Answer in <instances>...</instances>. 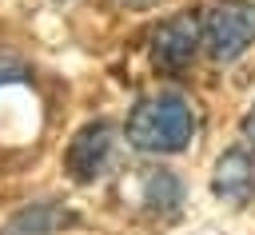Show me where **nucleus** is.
<instances>
[{"label": "nucleus", "mask_w": 255, "mask_h": 235, "mask_svg": "<svg viewBox=\"0 0 255 235\" xmlns=\"http://www.w3.org/2000/svg\"><path fill=\"white\" fill-rule=\"evenodd\" d=\"M139 4H143V0H139Z\"/></svg>", "instance_id": "6e6552de"}, {"label": "nucleus", "mask_w": 255, "mask_h": 235, "mask_svg": "<svg viewBox=\"0 0 255 235\" xmlns=\"http://www.w3.org/2000/svg\"><path fill=\"white\" fill-rule=\"evenodd\" d=\"M211 187H215V195L235 199V203L251 199V195H255V155H251L247 147H231V151H223V155L215 159Z\"/></svg>", "instance_id": "39448f33"}, {"label": "nucleus", "mask_w": 255, "mask_h": 235, "mask_svg": "<svg viewBox=\"0 0 255 235\" xmlns=\"http://www.w3.org/2000/svg\"><path fill=\"white\" fill-rule=\"evenodd\" d=\"M191 135H195V108L175 92L147 96L128 116V139L139 151H183Z\"/></svg>", "instance_id": "f257e3e1"}, {"label": "nucleus", "mask_w": 255, "mask_h": 235, "mask_svg": "<svg viewBox=\"0 0 255 235\" xmlns=\"http://www.w3.org/2000/svg\"><path fill=\"white\" fill-rule=\"evenodd\" d=\"M116 131H112V123H88V127H80L76 135H72V143H68V151H64V167L72 171V179H80V183H88V179H96L104 167H108V159H112V139Z\"/></svg>", "instance_id": "7ed1b4c3"}, {"label": "nucleus", "mask_w": 255, "mask_h": 235, "mask_svg": "<svg viewBox=\"0 0 255 235\" xmlns=\"http://www.w3.org/2000/svg\"><path fill=\"white\" fill-rule=\"evenodd\" d=\"M203 44L211 60H235L255 44V4L243 0H223L207 12L203 20Z\"/></svg>", "instance_id": "f03ea898"}, {"label": "nucleus", "mask_w": 255, "mask_h": 235, "mask_svg": "<svg viewBox=\"0 0 255 235\" xmlns=\"http://www.w3.org/2000/svg\"><path fill=\"white\" fill-rule=\"evenodd\" d=\"M199 36H203V28H199V20H195L191 12H179V16L163 20V24L155 28V36H151V56H155V64H159V68H171V72L183 68V64L195 56Z\"/></svg>", "instance_id": "20e7f679"}, {"label": "nucleus", "mask_w": 255, "mask_h": 235, "mask_svg": "<svg viewBox=\"0 0 255 235\" xmlns=\"http://www.w3.org/2000/svg\"><path fill=\"white\" fill-rule=\"evenodd\" d=\"M243 131H247V139H251V143H255V108H251V112H247V119H243Z\"/></svg>", "instance_id": "0eeeda50"}, {"label": "nucleus", "mask_w": 255, "mask_h": 235, "mask_svg": "<svg viewBox=\"0 0 255 235\" xmlns=\"http://www.w3.org/2000/svg\"><path fill=\"white\" fill-rule=\"evenodd\" d=\"M76 215L60 203H32L24 211H16L8 223H4V235H56L64 227H72Z\"/></svg>", "instance_id": "423d86ee"}]
</instances>
